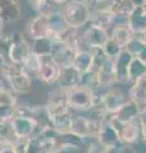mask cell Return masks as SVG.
Instances as JSON below:
<instances>
[{
  "mask_svg": "<svg viewBox=\"0 0 146 153\" xmlns=\"http://www.w3.org/2000/svg\"><path fill=\"white\" fill-rule=\"evenodd\" d=\"M1 73L9 85V89L17 94H26L32 88V78L28 75L21 65L1 64Z\"/></svg>",
  "mask_w": 146,
  "mask_h": 153,
  "instance_id": "6da1fadb",
  "label": "cell"
},
{
  "mask_svg": "<svg viewBox=\"0 0 146 153\" xmlns=\"http://www.w3.org/2000/svg\"><path fill=\"white\" fill-rule=\"evenodd\" d=\"M66 100L70 110L75 111H90L99 102L101 94L97 91H92L83 85H78L70 91H66Z\"/></svg>",
  "mask_w": 146,
  "mask_h": 153,
  "instance_id": "7a4b0ae2",
  "label": "cell"
},
{
  "mask_svg": "<svg viewBox=\"0 0 146 153\" xmlns=\"http://www.w3.org/2000/svg\"><path fill=\"white\" fill-rule=\"evenodd\" d=\"M61 14H62V18L66 23V26L69 28L78 31L90 22L92 9L84 3L69 1L64 5Z\"/></svg>",
  "mask_w": 146,
  "mask_h": 153,
  "instance_id": "3957f363",
  "label": "cell"
},
{
  "mask_svg": "<svg viewBox=\"0 0 146 153\" xmlns=\"http://www.w3.org/2000/svg\"><path fill=\"white\" fill-rule=\"evenodd\" d=\"M9 124L17 139H28L33 137L38 133L41 126V123L37 117L22 116V115H14Z\"/></svg>",
  "mask_w": 146,
  "mask_h": 153,
  "instance_id": "277c9868",
  "label": "cell"
},
{
  "mask_svg": "<svg viewBox=\"0 0 146 153\" xmlns=\"http://www.w3.org/2000/svg\"><path fill=\"white\" fill-rule=\"evenodd\" d=\"M9 61L10 64L22 65V63L27 59L31 52V46L27 38L19 31H14L9 35Z\"/></svg>",
  "mask_w": 146,
  "mask_h": 153,
  "instance_id": "5b68a950",
  "label": "cell"
},
{
  "mask_svg": "<svg viewBox=\"0 0 146 153\" xmlns=\"http://www.w3.org/2000/svg\"><path fill=\"white\" fill-rule=\"evenodd\" d=\"M45 111H46V116L48 119V121L51 119H54L59 115H64L70 111V107L67 105V100H66V91L61 89V88H56L48 94V101H47L46 106H45Z\"/></svg>",
  "mask_w": 146,
  "mask_h": 153,
  "instance_id": "8992f818",
  "label": "cell"
},
{
  "mask_svg": "<svg viewBox=\"0 0 146 153\" xmlns=\"http://www.w3.org/2000/svg\"><path fill=\"white\" fill-rule=\"evenodd\" d=\"M126 101L127 100L121 89L108 88L104 93L101 94V100L95 106H99L107 115H113L123 106Z\"/></svg>",
  "mask_w": 146,
  "mask_h": 153,
  "instance_id": "52a82bcc",
  "label": "cell"
},
{
  "mask_svg": "<svg viewBox=\"0 0 146 153\" xmlns=\"http://www.w3.org/2000/svg\"><path fill=\"white\" fill-rule=\"evenodd\" d=\"M27 32L31 38L38 40V38H51L52 40L54 31L50 26L48 17L36 16L32 18L27 25Z\"/></svg>",
  "mask_w": 146,
  "mask_h": 153,
  "instance_id": "ba28073f",
  "label": "cell"
},
{
  "mask_svg": "<svg viewBox=\"0 0 146 153\" xmlns=\"http://www.w3.org/2000/svg\"><path fill=\"white\" fill-rule=\"evenodd\" d=\"M108 38H109L108 31L90 25L81 35V42L88 47V50L102 49L103 45L108 41Z\"/></svg>",
  "mask_w": 146,
  "mask_h": 153,
  "instance_id": "9c48e42d",
  "label": "cell"
},
{
  "mask_svg": "<svg viewBox=\"0 0 146 153\" xmlns=\"http://www.w3.org/2000/svg\"><path fill=\"white\" fill-rule=\"evenodd\" d=\"M80 80H81V73L74 65H69L65 66V68H60L59 78L56 84L61 89L70 91L80 85Z\"/></svg>",
  "mask_w": 146,
  "mask_h": 153,
  "instance_id": "30bf717a",
  "label": "cell"
},
{
  "mask_svg": "<svg viewBox=\"0 0 146 153\" xmlns=\"http://www.w3.org/2000/svg\"><path fill=\"white\" fill-rule=\"evenodd\" d=\"M79 50H75L65 44H55L51 51V59L59 66V68H65V66L73 65L74 57Z\"/></svg>",
  "mask_w": 146,
  "mask_h": 153,
  "instance_id": "8fae6325",
  "label": "cell"
},
{
  "mask_svg": "<svg viewBox=\"0 0 146 153\" xmlns=\"http://www.w3.org/2000/svg\"><path fill=\"white\" fill-rule=\"evenodd\" d=\"M95 71H97V76H98V83H99V89L101 88H111V85L117 83L114 60L106 59L103 61V64Z\"/></svg>",
  "mask_w": 146,
  "mask_h": 153,
  "instance_id": "7c38bea8",
  "label": "cell"
},
{
  "mask_svg": "<svg viewBox=\"0 0 146 153\" xmlns=\"http://www.w3.org/2000/svg\"><path fill=\"white\" fill-rule=\"evenodd\" d=\"M59 71L60 68L52 61L51 55H46L42 56V64L38 73H37V78L45 84H54L57 82Z\"/></svg>",
  "mask_w": 146,
  "mask_h": 153,
  "instance_id": "4fadbf2b",
  "label": "cell"
},
{
  "mask_svg": "<svg viewBox=\"0 0 146 153\" xmlns=\"http://www.w3.org/2000/svg\"><path fill=\"white\" fill-rule=\"evenodd\" d=\"M89 23L92 26L99 27L102 30L108 31L114 25V16L109 12L107 5H103V7L98 5L94 8V10H92V17Z\"/></svg>",
  "mask_w": 146,
  "mask_h": 153,
  "instance_id": "5bb4252c",
  "label": "cell"
},
{
  "mask_svg": "<svg viewBox=\"0 0 146 153\" xmlns=\"http://www.w3.org/2000/svg\"><path fill=\"white\" fill-rule=\"evenodd\" d=\"M118 135L120 140L126 146H132L135 143H137L141 138V124L139 119L127 124H122Z\"/></svg>",
  "mask_w": 146,
  "mask_h": 153,
  "instance_id": "9a60e30c",
  "label": "cell"
},
{
  "mask_svg": "<svg viewBox=\"0 0 146 153\" xmlns=\"http://www.w3.org/2000/svg\"><path fill=\"white\" fill-rule=\"evenodd\" d=\"M97 139L106 148L123 144V143L120 140V135H118V133H117V130L113 128V125L108 120L103 121L99 131L97 134Z\"/></svg>",
  "mask_w": 146,
  "mask_h": 153,
  "instance_id": "2e32d148",
  "label": "cell"
},
{
  "mask_svg": "<svg viewBox=\"0 0 146 153\" xmlns=\"http://www.w3.org/2000/svg\"><path fill=\"white\" fill-rule=\"evenodd\" d=\"M140 111H141V107L137 103L131 101V100H127V101L123 103V106H122L116 114L112 115V117L116 119V120L121 124H127V123L137 120Z\"/></svg>",
  "mask_w": 146,
  "mask_h": 153,
  "instance_id": "e0dca14e",
  "label": "cell"
},
{
  "mask_svg": "<svg viewBox=\"0 0 146 153\" xmlns=\"http://www.w3.org/2000/svg\"><path fill=\"white\" fill-rule=\"evenodd\" d=\"M21 5L17 0H0V18L4 23H14L21 18Z\"/></svg>",
  "mask_w": 146,
  "mask_h": 153,
  "instance_id": "ac0fdd59",
  "label": "cell"
},
{
  "mask_svg": "<svg viewBox=\"0 0 146 153\" xmlns=\"http://www.w3.org/2000/svg\"><path fill=\"white\" fill-rule=\"evenodd\" d=\"M132 55L128 51L122 50L121 54L114 59V69L117 75V83H128V65L132 60Z\"/></svg>",
  "mask_w": 146,
  "mask_h": 153,
  "instance_id": "d6986e66",
  "label": "cell"
},
{
  "mask_svg": "<svg viewBox=\"0 0 146 153\" xmlns=\"http://www.w3.org/2000/svg\"><path fill=\"white\" fill-rule=\"evenodd\" d=\"M127 26L134 35L146 31V10L144 7H135L132 13L127 18Z\"/></svg>",
  "mask_w": 146,
  "mask_h": 153,
  "instance_id": "ffe728a7",
  "label": "cell"
},
{
  "mask_svg": "<svg viewBox=\"0 0 146 153\" xmlns=\"http://www.w3.org/2000/svg\"><path fill=\"white\" fill-rule=\"evenodd\" d=\"M128 97L131 101L137 103L141 108L146 107V76L131 84V88L128 91Z\"/></svg>",
  "mask_w": 146,
  "mask_h": 153,
  "instance_id": "44dd1931",
  "label": "cell"
},
{
  "mask_svg": "<svg viewBox=\"0 0 146 153\" xmlns=\"http://www.w3.org/2000/svg\"><path fill=\"white\" fill-rule=\"evenodd\" d=\"M73 65L76 68L80 73L84 74L87 71L93 70L94 66V59H93V54L90 50L88 49H81L76 52V55L74 57Z\"/></svg>",
  "mask_w": 146,
  "mask_h": 153,
  "instance_id": "7402d4cb",
  "label": "cell"
},
{
  "mask_svg": "<svg viewBox=\"0 0 146 153\" xmlns=\"http://www.w3.org/2000/svg\"><path fill=\"white\" fill-rule=\"evenodd\" d=\"M107 8L114 17H128L135 9V5L132 0H109Z\"/></svg>",
  "mask_w": 146,
  "mask_h": 153,
  "instance_id": "603a6c76",
  "label": "cell"
},
{
  "mask_svg": "<svg viewBox=\"0 0 146 153\" xmlns=\"http://www.w3.org/2000/svg\"><path fill=\"white\" fill-rule=\"evenodd\" d=\"M73 117L74 116L69 111L64 115H59V116L51 119L48 123L54 126V129L60 134V135H69L70 131H71Z\"/></svg>",
  "mask_w": 146,
  "mask_h": 153,
  "instance_id": "cb8c5ba5",
  "label": "cell"
},
{
  "mask_svg": "<svg viewBox=\"0 0 146 153\" xmlns=\"http://www.w3.org/2000/svg\"><path fill=\"white\" fill-rule=\"evenodd\" d=\"M29 3L38 16L50 17L60 12V7L55 4L52 0H29Z\"/></svg>",
  "mask_w": 146,
  "mask_h": 153,
  "instance_id": "d4e9b609",
  "label": "cell"
},
{
  "mask_svg": "<svg viewBox=\"0 0 146 153\" xmlns=\"http://www.w3.org/2000/svg\"><path fill=\"white\" fill-rule=\"evenodd\" d=\"M109 36L122 47V49H125L127 46V44L134 38V33L128 28V26H113Z\"/></svg>",
  "mask_w": 146,
  "mask_h": 153,
  "instance_id": "484cf974",
  "label": "cell"
},
{
  "mask_svg": "<svg viewBox=\"0 0 146 153\" xmlns=\"http://www.w3.org/2000/svg\"><path fill=\"white\" fill-rule=\"evenodd\" d=\"M127 75H128V83H131V84L136 82V80L144 78V76H146V64L144 61H141L139 57L134 56L128 65Z\"/></svg>",
  "mask_w": 146,
  "mask_h": 153,
  "instance_id": "4316f807",
  "label": "cell"
},
{
  "mask_svg": "<svg viewBox=\"0 0 146 153\" xmlns=\"http://www.w3.org/2000/svg\"><path fill=\"white\" fill-rule=\"evenodd\" d=\"M41 64H42V56L34 54V52H29V55L27 56V59L22 63V69L26 71L32 78V76H37V73L41 68Z\"/></svg>",
  "mask_w": 146,
  "mask_h": 153,
  "instance_id": "83f0119b",
  "label": "cell"
},
{
  "mask_svg": "<svg viewBox=\"0 0 146 153\" xmlns=\"http://www.w3.org/2000/svg\"><path fill=\"white\" fill-rule=\"evenodd\" d=\"M123 50L128 51L130 54L132 56H135V57H139L141 61H144V63L146 64V45H144L142 42H141L140 40H137L135 36H134L132 40L127 44V46Z\"/></svg>",
  "mask_w": 146,
  "mask_h": 153,
  "instance_id": "f1b7e54d",
  "label": "cell"
},
{
  "mask_svg": "<svg viewBox=\"0 0 146 153\" xmlns=\"http://www.w3.org/2000/svg\"><path fill=\"white\" fill-rule=\"evenodd\" d=\"M33 45L31 46V51L40 56L51 55L54 47V42L51 38H38V40H33Z\"/></svg>",
  "mask_w": 146,
  "mask_h": 153,
  "instance_id": "f546056e",
  "label": "cell"
},
{
  "mask_svg": "<svg viewBox=\"0 0 146 153\" xmlns=\"http://www.w3.org/2000/svg\"><path fill=\"white\" fill-rule=\"evenodd\" d=\"M122 50H123V49H122V47L117 44V42L113 40L111 36H109V38H108V41L102 47V51L104 52L106 57H107V59H112V60H114L116 57L121 54Z\"/></svg>",
  "mask_w": 146,
  "mask_h": 153,
  "instance_id": "4dcf8cb0",
  "label": "cell"
},
{
  "mask_svg": "<svg viewBox=\"0 0 146 153\" xmlns=\"http://www.w3.org/2000/svg\"><path fill=\"white\" fill-rule=\"evenodd\" d=\"M9 35L0 36V60H1V64H9Z\"/></svg>",
  "mask_w": 146,
  "mask_h": 153,
  "instance_id": "1f68e13d",
  "label": "cell"
},
{
  "mask_svg": "<svg viewBox=\"0 0 146 153\" xmlns=\"http://www.w3.org/2000/svg\"><path fill=\"white\" fill-rule=\"evenodd\" d=\"M14 111H15V106L12 105L0 103V123H9L14 116Z\"/></svg>",
  "mask_w": 146,
  "mask_h": 153,
  "instance_id": "d6a6232c",
  "label": "cell"
},
{
  "mask_svg": "<svg viewBox=\"0 0 146 153\" xmlns=\"http://www.w3.org/2000/svg\"><path fill=\"white\" fill-rule=\"evenodd\" d=\"M0 153H17L13 143H0Z\"/></svg>",
  "mask_w": 146,
  "mask_h": 153,
  "instance_id": "836d02e7",
  "label": "cell"
},
{
  "mask_svg": "<svg viewBox=\"0 0 146 153\" xmlns=\"http://www.w3.org/2000/svg\"><path fill=\"white\" fill-rule=\"evenodd\" d=\"M139 121L141 124V126H145L146 128V107L141 108L140 115H139Z\"/></svg>",
  "mask_w": 146,
  "mask_h": 153,
  "instance_id": "e575fe53",
  "label": "cell"
},
{
  "mask_svg": "<svg viewBox=\"0 0 146 153\" xmlns=\"http://www.w3.org/2000/svg\"><path fill=\"white\" fill-rule=\"evenodd\" d=\"M118 153H137L135 151V148H132V146H126V144H123L121 147V149H120V152Z\"/></svg>",
  "mask_w": 146,
  "mask_h": 153,
  "instance_id": "d590c367",
  "label": "cell"
},
{
  "mask_svg": "<svg viewBox=\"0 0 146 153\" xmlns=\"http://www.w3.org/2000/svg\"><path fill=\"white\" fill-rule=\"evenodd\" d=\"M134 36L137 38V40H140L144 45H146V31L141 32V33H136V35H134Z\"/></svg>",
  "mask_w": 146,
  "mask_h": 153,
  "instance_id": "8d00e7d4",
  "label": "cell"
},
{
  "mask_svg": "<svg viewBox=\"0 0 146 153\" xmlns=\"http://www.w3.org/2000/svg\"><path fill=\"white\" fill-rule=\"evenodd\" d=\"M98 1H99V0H87V5L93 10V9L98 5Z\"/></svg>",
  "mask_w": 146,
  "mask_h": 153,
  "instance_id": "74e56055",
  "label": "cell"
},
{
  "mask_svg": "<svg viewBox=\"0 0 146 153\" xmlns=\"http://www.w3.org/2000/svg\"><path fill=\"white\" fill-rule=\"evenodd\" d=\"M55 4H57V5H65V4H67L69 1H71V0H52Z\"/></svg>",
  "mask_w": 146,
  "mask_h": 153,
  "instance_id": "f35d334b",
  "label": "cell"
},
{
  "mask_svg": "<svg viewBox=\"0 0 146 153\" xmlns=\"http://www.w3.org/2000/svg\"><path fill=\"white\" fill-rule=\"evenodd\" d=\"M141 138L146 143V128L145 126H141Z\"/></svg>",
  "mask_w": 146,
  "mask_h": 153,
  "instance_id": "ab89813d",
  "label": "cell"
},
{
  "mask_svg": "<svg viewBox=\"0 0 146 153\" xmlns=\"http://www.w3.org/2000/svg\"><path fill=\"white\" fill-rule=\"evenodd\" d=\"M135 7H144V0H132Z\"/></svg>",
  "mask_w": 146,
  "mask_h": 153,
  "instance_id": "60d3db41",
  "label": "cell"
},
{
  "mask_svg": "<svg viewBox=\"0 0 146 153\" xmlns=\"http://www.w3.org/2000/svg\"><path fill=\"white\" fill-rule=\"evenodd\" d=\"M5 88H7V87H5V84H4V83H3V80L0 79V94H1L4 91H5Z\"/></svg>",
  "mask_w": 146,
  "mask_h": 153,
  "instance_id": "b9f144b4",
  "label": "cell"
},
{
  "mask_svg": "<svg viewBox=\"0 0 146 153\" xmlns=\"http://www.w3.org/2000/svg\"><path fill=\"white\" fill-rule=\"evenodd\" d=\"M3 31H4V22L1 21V18H0V36L3 35Z\"/></svg>",
  "mask_w": 146,
  "mask_h": 153,
  "instance_id": "7bdbcfd3",
  "label": "cell"
},
{
  "mask_svg": "<svg viewBox=\"0 0 146 153\" xmlns=\"http://www.w3.org/2000/svg\"><path fill=\"white\" fill-rule=\"evenodd\" d=\"M71 1H75V3H84V4H87V0H71Z\"/></svg>",
  "mask_w": 146,
  "mask_h": 153,
  "instance_id": "ee69618b",
  "label": "cell"
},
{
  "mask_svg": "<svg viewBox=\"0 0 146 153\" xmlns=\"http://www.w3.org/2000/svg\"><path fill=\"white\" fill-rule=\"evenodd\" d=\"M144 9L146 10V0H144Z\"/></svg>",
  "mask_w": 146,
  "mask_h": 153,
  "instance_id": "f6af8a7d",
  "label": "cell"
},
{
  "mask_svg": "<svg viewBox=\"0 0 146 153\" xmlns=\"http://www.w3.org/2000/svg\"><path fill=\"white\" fill-rule=\"evenodd\" d=\"M17 1H21V0H17Z\"/></svg>",
  "mask_w": 146,
  "mask_h": 153,
  "instance_id": "bcb514c9",
  "label": "cell"
}]
</instances>
